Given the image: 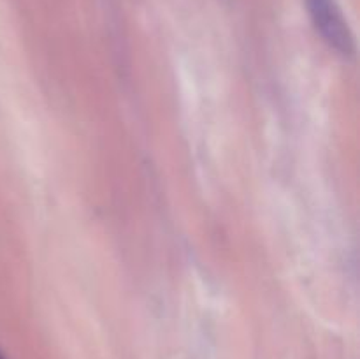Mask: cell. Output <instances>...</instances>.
Listing matches in <instances>:
<instances>
[{"instance_id": "2", "label": "cell", "mask_w": 360, "mask_h": 359, "mask_svg": "<svg viewBox=\"0 0 360 359\" xmlns=\"http://www.w3.org/2000/svg\"><path fill=\"white\" fill-rule=\"evenodd\" d=\"M0 359H6V355H4L2 352H0Z\"/></svg>"}, {"instance_id": "1", "label": "cell", "mask_w": 360, "mask_h": 359, "mask_svg": "<svg viewBox=\"0 0 360 359\" xmlns=\"http://www.w3.org/2000/svg\"><path fill=\"white\" fill-rule=\"evenodd\" d=\"M306 4L313 25L323 41L341 55H350L354 51V37L338 4L334 0H306Z\"/></svg>"}]
</instances>
